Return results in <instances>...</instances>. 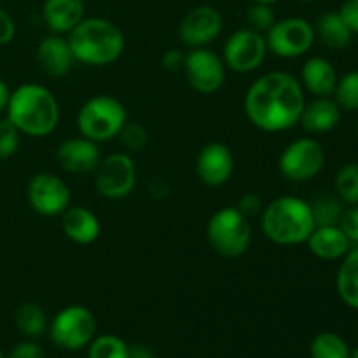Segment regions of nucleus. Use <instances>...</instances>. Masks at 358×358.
Here are the masks:
<instances>
[{
	"label": "nucleus",
	"instance_id": "17",
	"mask_svg": "<svg viewBox=\"0 0 358 358\" xmlns=\"http://www.w3.org/2000/svg\"><path fill=\"white\" fill-rule=\"evenodd\" d=\"M37 62L49 77H63L72 70L76 58L66 37L49 34L38 42Z\"/></svg>",
	"mask_w": 358,
	"mask_h": 358
},
{
	"label": "nucleus",
	"instance_id": "31",
	"mask_svg": "<svg viewBox=\"0 0 358 358\" xmlns=\"http://www.w3.org/2000/svg\"><path fill=\"white\" fill-rule=\"evenodd\" d=\"M275 21H276V16L271 3L254 2L247 9V23H248V28H252V30L266 34V31L275 24Z\"/></svg>",
	"mask_w": 358,
	"mask_h": 358
},
{
	"label": "nucleus",
	"instance_id": "30",
	"mask_svg": "<svg viewBox=\"0 0 358 358\" xmlns=\"http://www.w3.org/2000/svg\"><path fill=\"white\" fill-rule=\"evenodd\" d=\"M90 358H128V345L117 336H100L90 343Z\"/></svg>",
	"mask_w": 358,
	"mask_h": 358
},
{
	"label": "nucleus",
	"instance_id": "28",
	"mask_svg": "<svg viewBox=\"0 0 358 358\" xmlns=\"http://www.w3.org/2000/svg\"><path fill=\"white\" fill-rule=\"evenodd\" d=\"M334 189L336 196L345 205H358V163H346L339 168Z\"/></svg>",
	"mask_w": 358,
	"mask_h": 358
},
{
	"label": "nucleus",
	"instance_id": "40",
	"mask_svg": "<svg viewBox=\"0 0 358 358\" xmlns=\"http://www.w3.org/2000/svg\"><path fill=\"white\" fill-rule=\"evenodd\" d=\"M128 358H154V355L143 345H133L128 346Z\"/></svg>",
	"mask_w": 358,
	"mask_h": 358
},
{
	"label": "nucleus",
	"instance_id": "38",
	"mask_svg": "<svg viewBox=\"0 0 358 358\" xmlns=\"http://www.w3.org/2000/svg\"><path fill=\"white\" fill-rule=\"evenodd\" d=\"M9 358H45L44 350L37 345V343H21L16 348L10 352Z\"/></svg>",
	"mask_w": 358,
	"mask_h": 358
},
{
	"label": "nucleus",
	"instance_id": "20",
	"mask_svg": "<svg viewBox=\"0 0 358 358\" xmlns=\"http://www.w3.org/2000/svg\"><path fill=\"white\" fill-rule=\"evenodd\" d=\"M62 227L65 236L77 245H91L100 238L101 224L86 206H69L62 213Z\"/></svg>",
	"mask_w": 358,
	"mask_h": 358
},
{
	"label": "nucleus",
	"instance_id": "5",
	"mask_svg": "<svg viewBox=\"0 0 358 358\" xmlns=\"http://www.w3.org/2000/svg\"><path fill=\"white\" fill-rule=\"evenodd\" d=\"M128 122V112L121 100L110 94H96L83 103L77 114L80 135L101 143L119 136Z\"/></svg>",
	"mask_w": 358,
	"mask_h": 358
},
{
	"label": "nucleus",
	"instance_id": "41",
	"mask_svg": "<svg viewBox=\"0 0 358 358\" xmlns=\"http://www.w3.org/2000/svg\"><path fill=\"white\" fill-rule=\"evenodd\" d=\"M149 189L150 194L156 196V198H166V196L170 194V187H168L163 180H154L152 184L149 185Z\"/></svg>",
	"mask_w": 358,
	"mask_h": 358
},
{
	"label": "nucleus",
	"instance_id": "26",
	"mask_svg": "<svg viewBox=\"0 0 358 358\" xmlns=\"http://www.w3.org/2000/svg\"><path fill=\"white\" fill-rule=\"evenodd\" d=\"M317 226H338L345 210V203L338 196L322 194L310 203Z\"/></svg>",
	"mask_w": 358,
	"mask_h": 358
},
{
	"label": "nucleus",
	"instance_id": "44",
	"mask_svg": "<svg viewBox=\"0 0 358 358\" xmlns=\"http://www.w3.org/2000/svg\"><path fill=\"white\" fill-rule=\"evenodd\" d=\"M350 358H358V346L355 350H352V352H350Z\"/></svg>",
	"mask_w": 358,
	"mask_h": 358
},
{
	"label": "nucleus",
	"instance_id": "1",
	"mask_svg": "<svg viewBox=\"0 0 358 358\" xmlns=\"http://www.w3.org/2000/svg\"><path fill=\"white\" fill-rule=\"evenodd\" d=\"M304 105L306 98L301 80L282 70L255 79L243 98L247 119L266 133H282L299 124Z\"/></svg>",
	"mask_w": 358,
	"mask_h": 358
},
{
	"label": "nucleus",
	"instance_id": "6",
	"mask_svg": "<svg viewBox=\"0 0 358 358\" xmlns=\"http://www.w3.org/2000/svg\"><path fill=\"white\" fill-rule=\"evenodd\" d=\"M206 240L220 257H241L252 243L250 220L236 206H224L210 217Z\"/></svg>",
	"mask_w": 358,
	"mask_h": 358
},
{
	"label": "nucleus",
	"instance_id": "45",
	"mask_svg": "<svg viewBox=\"0 0 358 358\" xmlns=\"http://www.w3.org/2000/svg\"><path fill=\"white\" fill-rule=\"evenodd\" d=\"M299 2H306L308 3V2H313V0H299Z\"/></svg>",
	"mask_w": 358,
	"mask_h": 358
},
{
	"label": "nucleus",
	"instance_id": "42",
	"mask_svg": "<svg viewBox=\"0 0 358 358\" xmlns=\"http://www.w3.org/2000/svg\"><path fill=\"white\" fill-rule=\"evenodd\" d=\"M9 98H10V90L2 79H0V114L6 112L7 103H9Z\"/></svg>",
	"mask_w": 358,
	"mask_h": 358
},
{
	"label": "nucleus",
	"instance_id": "27",
	"mask_svg": "<svg viewBox=\"0 0 358 358\" xmlns=\"http://www.w3.org/2000/svg\"><path fill=\"white\" fill-rule=\"evenodd\" d=\"M350 346L336 332H320L311 343V358H350Z\"/></svg>",
	"mask_w": 358,
	"mask_h": 358
},
{
	"label": "nucleus",
	"instance_id": "47",
	"mask_svg": "<svg viewBox=\"0 0 358 358\" xmlns=\"http://www.w3.org/2000/svg\"><path fill=\"white\" fill-rule=\"evenodd\" d=\"M0 358H3V355H2V352H0Z\"/></svg>",
	"mask_w": 358,
	"mask_h": 358
},
{
	"label": "nucleus",
	"instance_id": "15",
	"mask_svg": "<svg viewBox=\"0 0 358 358\" xmlns=\"http://www.w3.org/2000/svg\"><path fill=\"white\" fill-rule=\"evenodd\" d=\"M234 173V156L222 142H208L196 159V175L208 187L227 184Z\"/></svg>",
	"mask_w": 358,
	"mask_h": 358
},
{
	"label": "nucleus",
	"instance_id": "9",
	"mask_svg": "<svg viewBox=\"0 0 358 358\" xmlns=\"http://www.w3.org/2000/svg\"><path fill=\"white\" fill-rule=\"evenodd\" d=\"M325 149L311 136L297 138L283 149L280 156V173L290 182H308L325 166Z\"/></svg>",
	"mask_w": 358,
	"mask_h": 358
},
{
	"label": "nucleus",
	"instance_id": "35",
	"mask_svg": "<svg viewBox=\"0 0 358 358\" xmlns=\"http://www.w3.org/2000/svg\"><path fill=\"white\" fill-rule=\"evenodd\" d=\"M236 208L240 210L247 219H250V217L259 215V213L262 212L264 201H262V198L257 192H245V194L240 196V199H238Z\"/></svg>",
	"mask_w": 358,
	"mask_h": 358
},
{
	"label": "nucleus",
	"instance_id": "22",
	"mask_svg": "<svg viewBox=\"0 0 358 358\" xmlns=\"http://www.w3.org/2000/svg\"><path fill=\"white\" fill-rule=\"evenodd\" d=\"M306 245L311 254L322 261H341L353 247L339 226H317Z\"/></svg>",
	"mask_w": 358,
	"mask_h": 358
},
{
	"label": "nucleus",
	"instance_id": "14",
	"mask_svg": "<svg viewBox=\"0 0 358 358\" xmlns=\"http://www.w3.org/2000/svg\"><path fill=\"white\" fill-rule=\"evenodd\" d=\"M224 28V17L212 6H199L189 10L178 24V37L187 48H206Z\"/></svg>",
	"mask_w": 358,
	"mask_h": 358
},
{
	"label": "nucleus",
	"instance_id": "36",
	"mask_svg": "<svg viewBox=\"0 0 358 358\" xmlns=\"http://www.w3.org/2000/svg\"><path fill=\"white\" fill-rule=\"evenodd\" d=\"M338 13L352 34H358V0H345Z\"/></svg>",
	"mask_w": 358,
	"mask_h": 358
},
{
	"label": "nucleus",
	"instance_id": "25",
	"mask_svg": "<svg viewBox=\"0 0 358 358\" xmlns=\"http://www.w3.org/2000/svg\"><path fill=\"white\" fill-rule=\"evenodd\" d=\"M14 320H16L21 334L28 336V338H38L48 329V317H45L44 310L35 303L20 304L14 313Z\"/></svg>",
	"mask_w": 358,
	"mask_h": 358
},
{
	"label": "nucleus",
	"instance_id": "24",
	"mask_svg": "<svg viewBox=\"0 0 358 358\" xmlns=\"http://www.w3.org/2000/svg\"><path fill=\"white\" fill-rule=\"evenodd\" d=\"M313 27L317 38H320L322 44L327 45L329 49H345L352 42V30L343 21L338 10L322 14Z\"/></svg>",
	"mask_w": 358,
	"mask_h": 358
},
{
	"label": "nucleus",
	"instance_id": "21",
	"mask_svg": "<svg viewBox=\"0 0 358 358\" xmlns=\"http://www.w3.org/2000/svg\"><path fill=\"white\" fill-rule=\"evenodd\" d=\"M338 79L334 65L324 56H311L301 69V84L313 96H332Z\"/></svg>",
	"mask_w": 358,
	"mask_h": 358
},
{
	"label": "nucleus",
	"instance_id": "37",
	"mask_svg": "<svg viewBox=\"0 0 358 358\" xmlns=\"http://www.w3.org/2000/svg\"><path fill=\"white\" fill-rule=\"evenodd\" d=\"M14 35H16V23H14L9 13L0 9V45H6L9 42H13Z\"/></svg>",
	"mask_w": 358,
	"mask_h": 358
},
{
	"label": "nucleus",
	"instance_id": "19",
	"mask_svg": "<svg viewBox=\"0 0 358 358\" xmlns=\"http://www.w3.org/2000/svg\"><path fill=\"white\" fill-rule=\"evenodd\" d=\"M341 121V107L332 96H315L304 105L299 124L311 135L329 133Z\"/></svg>",
	"mask_w": 358,
	"mask_h": 358
},
{
	"label": "nucleus",
	"instance_id": "23",
	"mask_svg": "<svg viewBox=\"0 0 358 358\" xmlns=\"http://www.w3.org/2000/svg\"><path fill=\"white\" fill-rule=\"evenodd\" d=\"M336 289L346 306L358 310V245H353L341 259L336 276Z\"/></svg>",
	"mask_w": 358,
	"mask_h": 358
},
{
	"label": "nucleus",
	"instance_id": "12",
	"mask_svg": "<svg viewBox=\"0 0 358 358\" xmlns=\"http://www.w3.org/2000/svg\"><path fill=\"white\" fill-rule=\"evenodd\" d=\"M226 70L222 56L208 48H194L185 55L182 72L185 73V80L196 93L213 94L224 86Z\"/></svg>",
	"mask_w": 358,
	"mask_h": 358
},
{
	"label": "nucleus",
	"instance_id": "46",
	"mask_svg": "<svg viewBox=\"0 0 358 358\" xmlns=\"http://www.w3.org/2000/svg\"><path fill=\"white\" fill-rule=\"evenodd\" d=\"M357 136H358V122H357Z\"/></svg>",
	"mask_w": 358,
	"mask_h": 358
},
{
	"label": "nucleus",
	"instance_id": "39",
	"mask_svg": "<svg viewBox=\"0 0 358 358\" xmlns=\"http://www.w3.org/2000/svg\"><path fill=\"white\" fill-rule=\"evenodd\" d=\"M161 63H163V66L168 72H178V70L184 69L185 55L182 51H178V49H170V51H166L163 55Z\"/></svg>",
	"mask_w": 358,
	"mask_h": 358
},
{
	"label": "nucleus",
	"instance_id": "18",
	"mask_svg": "<svg viewBox=\"0 0 358 358\" xmlns=\"http://www.w3.org/2000/svg\"><path fill=\"white\" fill-rule=\"evenodd\" d=\"M84 0H45L42 20L51 34L69 35L84 20Z\"/></svg>",
	"mask_w": 358,
	"mask_h": 358
},
{
	"label": "nucleus",
	"instance_id": "34",
	"mask_svg": "<svg viewBox=\"0 0 358 358\" xmlns=\"http://www.w3.org/2000/svg\"><path fill=\"white\" fill-rule=\"evenodd\" d=\"M338 226L346 234L350 243L358 245V205H350L348 208L343 210Z\"/></svg>",
	"mask_w": 358,
	"mask_h": 358
},
{
	"label": "nucleus",
	"instance_id": "7",
	"mask_svg": "<svg viewBox=\"0 0 358 358\" xmlns=\"http://www.w3.org/2000/svg\"><path fill=\"white\" fill-rule=\"evenodd\" d=\"M268 51L278 58H299L313 48L317 35L315 27L304 17H283L266 31Z\"/></svg>",
	"mask_w": 358,
	"mask_h": 358
},
{
	"label": "nucleus",
	"instance_id": "33",
	"mask_svg": "<svg viewBox=\"0 0 358 358\" xmlns=\"http://www.w3.org/2000/svg\"><path fill=\"white\" fill-rule=\"evenodd\" d=\"M20 135L21 133L9 119L6 117L0 121V159H9L16 154L20 147Z\"/></svg>",
	"mask_w": 358,
	"mask_h": 358
},
{
	"label": "nucleus",
	"instance_id": "4",
	"mask_svg": "<svg viewBox=\"0 0 358 358\" xmlns=\"http://www.w3.org/2000/svg\"><path fill=\"white\" fill-rule=\"evenodd\" d=\"M261 227L269 241L280 247H296L306 243L317 227L310 201L297 196H280L264 205Z\"/></svg>",
	"mask_w": 358,
	"mask_h": 358
},
{
	"label": "nucleus",
	"instance_id": "10",
	"mask_svg": "<svg viewBox=\"0 0 358 358\" xmlns=\"http://www.w3.org/2000/svg\"><path fill=\"white\" fill-rule=\"evenodd\" d=\"M136 185V166L128 152H114L101 157L94 170V189L101 198H128Z\"/></svg>",
	"mask_w": 358,
	"mask_h": 358
},
{
	"label": "nucleus",
	"instance_id": "11",
	"mask_svg": "<svg viewBox=\"0 0 358 358\" xmlns=\"http://www.w3.org/2000/svg\"><path fill=\"white\" fill-rule=\"evenodd\" d=\"M268 44L261 31L241 28L229 35L222 49V62L226 69L236 73L255 72L268 56Z\"/></svg>",
	"mask_w": 358,
	"mask_h": 358
},
{
	"label": "nucleus",
	"instance_id": "13",
	"mask_svg": "<svg viewBox=\"0 0 358 358\" xmlns=\"http://www.w3.org/2000/svg\"><path fill=\"white\" fill-rule=\"evenodd\" d=\"M28 203L38 215L56 217L62 215L70 206V187L58 175L42 173L34 175L28 182Z\"/></svg>",
	"mask_w": 358,
	"mask_h": 358
},
{
	"label": "nucleus",
	"instance_id": "8",
	"mask_svg": "<svg viewBox=\"0 0 358 358\" xmlns=\"http://www.w3.org/2000/svg\"><path fill=\"white\" fill-rule=\"evenodd\" d=\"M51 339L63 350H80L90 345L96 332V318L80 304L63 308L49 325Z\"/></svg>",
	"mask_w": 358,
	"mask_h": 358
},
{
	"label": "nucleus",
	"instance_id": "2",
	"mask_svg": "<svg viewBox=\"0 0 358 358\" xmlns=\"http://www.w3.org/2000/svg\"><path fill=\"white\" fill-rule=\"evenodd\" d=\"M7 119L27 136L44 138L51 135L59 122V103L55 93L42 84L27 83L10 91Z\"/></svg>",
	"mask_w": 358,
	"mask_h": 358
},
{
	"label": "nucleus",
	"instance_id": "16",
	"mask_svg": "<svg viewBox=\"0 0 358 358\" xmlns=\"http://www.w3.org/2000/svg\"><path fill=\"white\" fill-rule=\"evenodd\" d=\"M59 166L69 173H93L101 161L100 147L86 136L63 140L56 150Z\"/></svg>",
	"mask_w": 358,
	"mask_h": 358
},
{
	"label": "nucleus",
	"instance_id": "29",
	"mask_svg": "<svg viewBox=\"0 0 358 358\" xmlns=\"http://www.w3.org/2000/svg\"><path fill=\"white\" fill-rule=\"evenodd\" d=\"M332 96L338 101L341 110L358 112V70H352L339 77Z\"/></svg>",
	"mask_w": 358,
	"mask_h": 358
},
{
	"label": "nucleus",
	"instance_id": "3",
	"mask_svg": "<svg viewBox=\"0 0 358 358\" xmlns=\"http://www.w3.org/2000/svg\"><path fill=\"white\" fill-rule=\"evenodd\" d=\"M76 62L90 66H107L124 52L126 38L121 28L105 17H84L66 35Z\"/></svg>",
	"mask_w": 358,
	"mask_h": 358
},
{
	"label": "nucleus",
	"instance_id": "32",
	"mask_svg": "<svg viewBox=\"0 0 358 358\" xmlns=\"http://www.w3.org/2000/svg\"><path fill=\"white\" fill-rule=\"evenodd\" d=\"M119 140H121L126 150L140 152L147 145V142H149V135H147L145 128L138 124V122H126L124 128L119 133Z\"/></svg>",
	"mask_w": 358,
	"mask_h": 358
},
{
	"label": "nucleus",
	"instance_id": "43",
	"mask_svg": "<svg viewBox=\"0 0 358 358\" xmlns=\"http://www.w3.org/2000/svg\"><path fill=\"white\" fill-rule=\"evenodd\" d=\"M252 2H259V3H275L278 0H252Z\"/></svg>",
	"mask_w": 358,
	"mask_h": 358
}]
</instances>
